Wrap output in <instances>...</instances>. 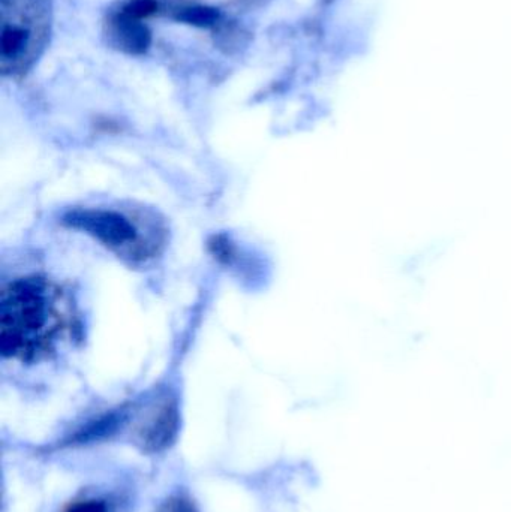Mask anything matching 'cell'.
I'll use <instances>...</instances> for the list:
<instances>
[{"label": "cell", "mask_w": 511, "mask_h": 512, "mask_svg": "<svg viewBox=\"0 0 511 512\" xmlns=\"http://www.w3.org/2000/svg\"><path fill=\"white\" fill-rule=\"evenodd\" d=\"M66 221L78 230L86 231L102 245L129 259H147L158 251V233L141 227L135 219L116 210L89 209L74 212Z\"/></svg>", "instance_id": "3957f363"}, {"label": "cell", "mask_w": 511, "mask_h": 512, "mask_svg": "<svg viewBox=\"0 0 511 512\" xmlns=\"http://www.w3.org/2000/svg\"><path fill=\"white\" fill-rule=\"evenodd\" d=\"M155 512H200L191 499L183 495H174L165 499Z\"/></svg>", "instance_id": "ba28073f"}, {"label": "cell", "mask_w": 511, "mask_h": 512, "mask_svg": "<svg viewBox=\"0 0 511 512\" xmlns=\"http://www.w3.org/2000/svg\"><path fill=\"white\" fill-rule=\"evenodd\" d=\"M117 501L108 496L83 495L69 501L62 512H116Z\"/></svg>", "instance_id": "52a82bcc"}, {"label": "cell", "mask_w": 511, "mask_h": 512, "mask_svg": "<svg viewBox=\"0 0 511 512\" xmlns=\"http://www.w3.org/2000/svg\"><path fill=\"white\" fill-rule=\"evenodd\" d=\"M179 429V414L176 403L168 397L155 400L138 417L134 426V441L146 453H161L167 450Z\"/></svg>", "instance_id": "5b68a950"}, {"label": "cell", "mask_w": 511, "mask_h": 512, "mask_svg": "<svg viewBox=\"0 0 511 512\" xmlns=\"http://www.w3.org/2000/svg\"><path fill=\"white\" fill-rule=\"evenodd\" d=\"M164 12L170 14L171 20L177 23L191 24L201 29H216L222 24V15L218 9L200 3H180L164 9Z\"/></svg>", "instance_id": "8992f818"}, {"label": "cell", "mask_w": 511, "mask_h": 512, "mask_svg": "<svg viewBox=\"0 0 511 512\" xmlns=\"http://www.w3.org/2000/svg\"><path fill=\"white\" fill-rule=\"evenodd\" d=\"M149 12L138 0H126L105 21V35L117 50L131 56L147 53L152 45V32L147 26Z\"/></svg>", "instance_id": "277c9868"}, {"label": "cell", "mask_w": 511, "mask_h": 512, "mask_svg": "<svg viewBox=\"0 0 511 512\" xmlns=\"http://www.w3.org/2000/svg\"><path fill=\"white\" fill-rule=\"evenodd\" d=\"M78 319L71 298L56 283L39 277L15 280L0 298V349L3 357L35 363L53 357L71 342Z\"/></svg>", "instance_id": "6da1fadb"}, {"label": "cell", "mask_w": 511, "mask_h": 512, "mask_svg": "<svg viewBox=\"0 0 511 512\" xmlns=\"http://www.w3.org/2000/svg\"><path fill=\"white\" fill-rule=\"evenodd\" d=\"M0 71L20 80L50 42L53 0H0Z\"/></svg>", "instance_id": "7a4b0ae2"}]
</instances>
